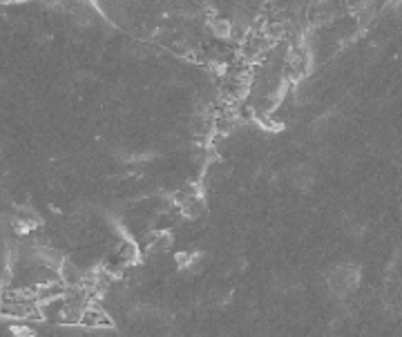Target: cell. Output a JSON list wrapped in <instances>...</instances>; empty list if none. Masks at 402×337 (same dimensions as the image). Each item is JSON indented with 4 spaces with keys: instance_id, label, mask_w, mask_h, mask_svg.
Masks as SVG:
<instances>
[{
    "instance_id": "obj_1",
    "label": "cell",
    "mask_w": 402,
    "mask_h": 337,
    "mask_svg": "<svg viewBox=\"0 0 402 337\" xmlns=\"http://www.w3.org/2000/svg\"><path fill=\"white\" fill-rule=\"evenodd\" d=\"M360 275L358 270L353 268V266H337L335 270H331L329 275V284L331 288L335 290V293H349V290H353L355 288V284H358Z\"/></svg>"
},
{
    "instance_id": "obj_2",
    "label": "cell",
    "mask_w": 402,
    "mask_h": 337,
    "mask_svg": "<svg viewBox=\"0 0 402 337\" xmlns=\"http://www.w3.org/2000/svg\"><path fill=\"white\" fill-rule=\"evenodd\" d=\"M208 27L212 32V36H217V38H230L232 20H228V18H212L208 22Z\"/></svg>"
}]
</instances>
